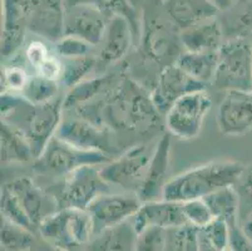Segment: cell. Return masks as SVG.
I'll use <instances>...</instances> for the list:
<instances>
[{
  "instance_id": "cell-1",
  "label": "cell",
  "mask_w": 252,
  "mask_h": 251,
  "mask_svg": "<svg viewBox=\"0 0 252 251\" xmlns=\"http://www.w3.org/2000/svg\"><path fill=\"white\" fill-rule=\"evenodd\" d=\"M73 112L111 131L137 135L155 132L162 114L156 107L152 96L129 78L117 82L116 87L104 94L100 101Z\"/></svg>"
},
{
  "instance_id": "cell-2",
  "label": "cell",
  "mask_w": 252,
  "mask_h": 251,
  "mask_svg": "<svg viewBox=\"0 0 252 251\" xmlns=\"http://www.w3.org/2000/svg\"><path fill=\"white\" fill-rule=\"evenodd\" d=\"M64 97L45 105H33L22 94L1 93V121L23 133L31 143L34 157L40 156L57 135L64 114Z\"/></svg>"
},
{
  "instance_id": "cell-3",
  "label": "cell",
  "mask_w": 252,
  "mask_h": 251,
  "mask_svg": "<svg viewBox=\"0 0 252 251\" xmlns=\"http://www.w3.org/2000/svg\"><path fill=\"white\" fill-rule=\"evenodd\" d=\"M246 166L237 161L215 160L177 175L166 183L163 199L186 202L205 199L220 188L236 186Z\"/></svg>"
},
{
  "instance_id": "cell-4",
  "label": "cell",
  "mask_w": 252,
  "mask_h": 251,
  "mask_svg": "<svg viewBox=\"0 0 252 251\" xmlns=\"http://www.w3.org/2000/svg\"><path fill=\"white\" fill-rule=\"evenodd\" d=\"M40 239L65 251H83L94 236V226L87 210L59 209L38 229Z\"/></svg>"
},
{
  "instance_id": "cell-5",
  "label": "cell",
  "mask_w": 252,
  "mask_h": 251,
  "mask_svg": "<svg viewBox=\"0 0 252 251\" xmlns=\"http://www.w3.org/2000/svg\"><path fill=\"white\" fill-rule=\"evenodd\" d=\"M112 160L102 152L86 151L54 136L44 151L34 160V172L45 177H67L83 166H103Z\"/></svg>"
},
{
  "instance_id": "cell-6",
  "label": "cell",
  "mask_w": 252,
  "mask_h": 251,
  "mask_svg": "<svg viewBox=\"0 0 252 251\" xmlns=\"http://www.w3.org/2000/svg\"><path fill=\"white\" fill-rule=\"evenodd\" d=\"M217 89L252 91V45L245 38L228 39L219 52L215 78Z\"/></svg>"
},
{
  "instance_id": "cell-7",
  "label": "cell",
  "mask_w": 252,
  "mask_h": 251,
  "mask_svg": "<svg viewBox=\"0 0 252 251\" xmlns=\"http://www.w3.org/2000/svg\"><path fill=\"white\" fill-rule=\"evenodd\" d=\"M155 144H136L100 166V172L111 186H118L128 192H138L152 160Z\"/></svg>"
},
{
  "instance_id": "cell-8",
  "label": "cell",
  "mask_w": 252,
  "mask_h": 251,
  "mask_svg": "<svg viewBox=\"0 0 252 251\" xmlns=\"http://www.w3.org/2000/svg\"><path fill=\"white\" fill-rule=\"evenodd\" d=\"M108 192L111 185L102 176L99 166L88 165L64 177L56 199L59 209L87 210L95 199Z\"/></svg>"
},
{
  "instance_id": "cell-9",
  "label": "cell",
  "mask_w": 252,
  "mask_h": 251,
  "mask_svg": "<svg viewBox=\"0 0 252 251\" xmlns=\"http://www.w3.org/2000/svg\"><path fill=\"white\" fill-rule=\"evenodd\" d=\"M211 108L212 100L206 89L183 96L164 113L168 133L185 141L198 137Z\"/></svg>"
},
{
  "instance_id": "cell-10",
  "label": "cell",
  "mask_w": 252,
  "mask_h": 251,
  "mask_svg": "<svg viewBox=\"0 0 252 251\" xmlns=\"http://www.w3.org/2000/svg\"><path fill=\"white\" fill-rule=\"evenodd\" d=\"M70 113L69 116L63 114L57 137L81 149L102 152L109 157L116 155L118 147L112 141L109 128L89 121L73 110H70Z\"/></svg>"
},
{
  "instance_id": "cell-11",
  "label": "cell",
  "mask_w": 252,
  "mask_h": 251,
  "mask_svg": "<svg viewBox=\"0 0 252 251\" xmlns=\"http://www.w3.org/2000/svg\"><path fill=\"white\" fill-rule=\"evenodd\" d=\"M141 206L142 201L136 193L108 192L95 199L87 211L93 221L95 235L132 218Z\"/></svg>"
},
{
  "instance_id": "cell-12",
  "label": "cell",
  "mask_w": 252,
  "mask_h": 251,
  "mask_svg": "<svg viewBox=\"0 0 252 251\" xmlns=\"http://www.w3.org/2000/svg\"><path fill=\"white\" fill-rule=\"evenodd\" d=\"M205 89L206 84L192 78L173 63L162 68L151 96L158 110L164 114L183 96Z\"/></svg>"
},
{
  "instance_id": "cell-13",
  "label": "cell",
  "mask_w": 252,
  "mask_h": 251,
  "mask_svg": "<svg viewBox=\"0 0 252 251\" xmlns=\"http://www.w3.org/2000/svg\"><path fill=\"white\" fill-rule=\"evenodd\" d=\"M109 18L91 4L65 5L64 36H72L88 41L97 48L104 36Z\"/></svg>"
},
{
  "instance_id": "cell-14",
  "label": "cell",
  "mask_w": 252,
  "mask_h": 251,
  "mask_svg": "<svg viewBox=\"0 0 252 251\" xmlns=\"http://www.w3.org/2000/svg\"><path fill=\"white\" fill-rule=\"evenodd\" d=\"M5 185L17 196L25 214L28 215L32 224L35 227L36 234L43 221L59 210L56 196L48 195L31 177H17Z\"/></svg>"
},
{
  "instance_id": "cell-15",
  "label": "cell",
  "mask_w": 252,
  "mask_h": 251,
  "mask_svg": "<svg viewBox=\"0 0 252 251\" xmlns=\"http://www.w3.org/2000/svg\"><path fill=\"white\" fill-rule=\"evenodd\" d=\"M217 126L224 136H241L252 130V91H228L217 109Z\"/></svg>"
},
{
  "instance_id": "cell-16",
  "label": "cell",
  "mask_w": 252,
  "mask_h": 251,
  "mask_svg": "<svg viewBox=\"0 0 252 251\" xmlns=\"http://www.w3.org/2000/svg\"><path fill=\"white\" fill-rule=\"evenodd\" d=\"M64 0H31L27 29L56 43L64 36Z\"/></svg>"
},
{
  "instance_id": "cell-17",
  "label": "cell",
  "mask_w": 252,
  "mask_h": 251,
  "mask_svg": "<svg viewBox=\"0 0 252 251\" xmlns=\"http://www.w3.org/2000/svg\"><path fill=\"white\" fill-rule=\"evenodd\" d=\"M136 36L129 22L116 15L108 20L102 41L98 45L97 67H108L122 61L133 45Z\"/></svg>"
},
{
  "instance_id": "cell-18",
  "label": "cell",
  "mask_w": 252,
  "mask_h": 251,
  "mask_svg": "<svg viewBox=\"0 0 252 251\" xmlns=\"http://www.w3.org/2000/svg\"><path fill=\"white\" fill-rule=\"evenodd\" d=\"M137 232L146 227L157 226L162 229H180L187 226L182 202L159 199L143 202L136 215L130 218Z\"/></svg>"
},
{
  "instance_id": "cell-19",
  "label": "cell",
  "mask_w": 252,
  "mask_h": 251,
  "mask_svg": "<svg viewBox=\"0 0 252 251\" xmlns=\"http://www.w3.org/2000/svg\"><path fill=\"white\" fill-rule=\"evenodd\" d=\"M171 160V133H163L156 142L155 152L137 196L143 202L163 199L167 172Z\"/></svg>"
},
{
  "instance_id": "cell-20",
  "label": "cell",
  "mask_w": 252,
  "mask_h": 251,
  "mask_svg": "<svg viewBox=\"0 0 252 251\" xmlns=\"http://www.w3.org/2000/svg\"><path fill=\"white\" fill-rule=\"evenodd\" d=\"M180 40L186 52H220L226 41L219 17L180 32Z\"/></svg>"
},
{
  "instance_id": "cell-21",
  "label": "cell",
  "mask_w": 252,
  "mask_h": 251,
  "mask_svg": "<svg viewBox=\"0 0 252 251\" xmlns=\"http://www.w3.org/2000/svg\"><path fill=\"white\" fill-rule=\"evenodd\" d=\"M164 9L180 32L220 14L210 0H164Z\"/></svg>"
},
{
  "instance_id": "cell-22",
  "label": "cell",
  "mask_w": 252,
  "mask_h": 251,
  "mask_svg": "<svg viewBox=\"0 0 252 251\" xmlns=\"http://www.w3.org/2000/svg\"><path fill=\"white\" fill-rule=\"evenodd\" d=\"M116 84V74H98L72 87L64 97V110H75L94 102L100 94H107Z\"/></svg>"
},
{
  "instance_id": "cell-23",
  "label": "cell",
  "mask_w": 252,
  "mask_h": 251,
  "mask_svg": "<svg viewBox=\"0 0 252 251\" xmlns=\"http://www.w3.org/2000/svg\"><path fill=\"white\" fill-rule=\"evenodd\" d=\"M137 235L129 218L95 234L83 251H134Z\"/></svg>"
},
{
  "instance_id": "cell-24",
  "label": "cell",
  "mask_w": 252,
  "mask_h": 251,
  "mask_svg": "<svg viewBox=\"0 0 252 251\" xmlns=\"http://www.w3.org/2000/svg\"><path fill=\"white\" fill-rule=\"evenodd\" d=\"M0 149L3 163H25L35 160L25 136L3 121L0 126Z\"/></svg>"
},
{
  "instance_id": "cell-25",
  "label": "cell",
  "mask_w": 252,
  "mask_h": 251,
  "mask_svg": "<svg viewBox=\"0 0 252 251\" xmlns=\"http://www.w3.org/2000/svg\"><path fill=\"white\" fill-rule=\"evenodd\" d=\"M175 64H177L183 72H186L198 82L207 84L215 78L217 64H219V52H186L183 50Z\"/></svg>"
},
{
  "instance_id": "cell-26",
  "label": "cell",
  "mask_w": 252,
  "mask_h": 251,
  "mask_svg": "<svg viewBox=\"0 0 252 251\" xmlns=\"http://www.w3.org/2000/svg\"><path fill=\"white\" fill-rule=\"evenodd\" d=\"M224 38H245L252 29V0H236L227 10L221 11L219 17Z\"/></svg>"
},
{
  "instance_id": "cell-27",
  "label": "cell",
  "mask_w": 252,
  "mask_h": 251,
  "mask_svg": "<svg viewBox=\"0 0 252 251\" xmlns=\"http://www.w3.org/2000/svg\"><path fill=\"white\" fill-rule=\"evenodd\" d=\"M64 4H91L102 10L109 19L116 15L125 17L133 29L136 40H141L142 13L132 5L129 0H64Z\"/></svg>"
},
{
  "instance_id": "cell-28",
  "label": "cell",
  "mask_w": 252,
  "mask_h": 251,
  "mask_svg": "<svg viewBox=\"0 0 252 251\" xmlns=\"http://www.w3.org/2000/svg\"><path fill=\"white\" fill-rule=\"evenodd\" d=\"M205 202L210 207L211 213L214 214L215 218H222L230 225L231 227L238 224V209H240V200H238L237 191L235 186L220 188L206 196Z\"/></svg>"
},
{
  "instance_id": "cell-29",
  "label": "cell",
  "mask_w": 252,
  "mask_h": 251,
  "mask_svg": "<svg viewBox=\"0 0 252 251\" xmlns=\"http://www.w3.org/2000/svg\"><path fill=\"white\" fill-rule=\"evenodd\" d=\"M36 232L1 217V251H32L36 245Z\"/></svg>"
},
{
  "instance_id": "cell-30",
  "label": "cell",
  "mask_w": 252,
  "mask_h": 251,
  "mask_svg": "<svg viewBox=\"0 0 252 251\" xmlns=\"http://www.w3.org/2000/svg\"><path fill=\"white\" fill-rule=\"evenodd\" d=\"M59 83L61 82L47 79L42 75L35 74L31 77L28 84L20 94L33 105H45L61 97Z\"/></svg>"
},
{
  "instance_id": "cell-31",
  "label": "cell",
  "mask_w": 252,
  "mask_h": 251,
  "mask_svg": "<svg viewBox=\"0 0 252 251\" xmlns=\"http://www.w3.org/2000/svg\"><path fill=\"white\" fill-rule=\"evenodd\" d=\"M62 61H63V75L61 83H63L68 88H72L82 80L87 79V75L93 72L97 67V57L93 54L79 57V58L62 59Z\"/></svg>"
},
{
  "instance_id": "cell-32",
  "label": "cell",
  "mask_w": 252,
  "mask_h": 251,
  "mask_svg": "<svg viewBox=\"0 0 252 251\" xmlns=\"http://www.w3.org/2000/svg\"><path fill=\"white\" fill-rule=\"evenodd\" d=\"M0 206H1V216L6 220L14 222V224L19 225V226L25 227V229L32 230V231L36 232L35 227L32 224L31 218L25 214L24 209L22 207L20 202L18 201L17 196H15L13 191L4 185L1 187V199H0Z\"/></svg>"
},
{
  "instance_id": "cell-33",
  "label": "cell",
  "mask_w": 252,
  "mask_h": 251,
  "mask_svg": "<svg viewBox=\"0 0 252 251\" xmlns=\"http://www.w3.org/2000/svg\"><path fill=\"white\" fill-rule=\"evenodd\" d=\"M200 239L217 250L231 249V226L222 218H214L200 230Z\"/></svg>"
},
{
  "instance_id": "cell-34",
  "label": "cell",
  "mask_w": 252,
  "mask_h": 251,
  "mask_svg": "<svg viewBox=\"0 0 252 251\" xmlns=\"http://www.w3.org/2000/svg\"><path fill=\"white\" fill-rule=\"evenodd\" d=\"M169 230L150 226L138 232L134 251H163L168 243Z\"/></svg>"
},
{
  "instance_id": "cell-35",
  "label": "cell",
  "mask_w": 252,
  "mask_h": 251,
  "mask_svg": "<svg viewBox=\"0 0 252 251\" xmlns=\"http://www.w3.org/2000/svg\"><path fill=\"white\" fill-rule=\"evenodd\" d=\"M182 205L187 224L194 229H203L215 218L214 214L211 213L210 207L207 206L203 199L189 200V201L182 202Z\"/></svg>"
},
{
  "instance_id": "cell-36",
  "label": "cell",
  "mask_w": 252,
  "mask_h": 251,
  "mask_svg": "<svg viewBox=\"0 0 252 251\" xmlns=\"http://www.w3.org/2000/svg\"><path fill=\"white\" fill-rule=\"evenodd\" d=\"M240 200L238 224L252 215V165L245 167L244 174L235 186Z\"/></svg>"
},
{
  "instance_id": "cell-37",
  "label": "cell",
  "mask_w": 252,
  "mask_h": 251,
  "mask_svg": "<svg viewBox=\"0 0 252 251\" xmlns=\"http://www.w3.org/2000/svg\"><path fill=\"white\" fill-rule=\"evenodd\" d=\"M94 48L88 41L72 36H63L56 41V50L62 59L86 57L92 54V50Z\"/></svg>"
},
{
  "instance_id": "cell-38",
  "label": "cell",
  "mask_w": 252,
  "mask_h": 251,
  "mask_svg": "<svg viewBox=\"0 0 252 251\" xmlns=\"http://www.w3.org/2000/svg\"><path fill=\"white\" fill-rule=\"evenodd\" d=\"M29 77L28 72L24 67L19 64L6 66L3 69V86L4 92L9 93L20 94L28 84Z\"/></svg>"
},
{
  "instance_id": "cell-39",
  "label": "cell",
  "mask_w": 252,
  "mask_h": 251,
  "mask_svg": "<svg viewBox=\"0 0 252 251\" xmlns=\"http://www.w3.org/2000/svg\"><path fill=\"white\" fill-rule=\"evenodd\" d=\"M35 74L42 75L50 80L61 82L63 75V61L56 55H49L38 68L35 69Z\"/></svg>"
},
{
  "instance_id": "cell-40",
  "label": "cell",
  "mask_w": 252,
  "mask_h": 251,
  "mask_svg": "<svg viewBox=\"0 0 252 251\" xmlns=\"http://www.w3.org/2000/svg\"><path fill=\"white\" fill-rule=\"evenodd\" d=\"M49 50L42 40H32L25 48V58L35 71L49 57Z\"/></svg>"
},
{
  "instance_id": "cell-41",
  "label": "cell",
  "mask_w": 252,
  "mask_h": 251,
  "mask_svg": "<svg viewBox=\"0 0 252 251\" xmlns=\"http://www.w3.org/2000/svg\"><path fill=\"white\" fill-rule=\"evenodd\" d=\"M231 250L252 251V240L244 234L240 225L231 227Z\"/></svg>"
},
{
  "instance_id": "cell-42",
  "label": "cell",
  "mask_w": 252,
  "mask_h": 251,
  "mask_svg": "<svg viewBox=\"0 0 252 251\" xmlns=\"http://www.w3.org/2000/svg\"><path fill=\"white\" fill-rule=\"evenodd\" d=\"M183 251H201L200 230L194 227L185 226L183 232Z\"/></svg>"
},
{
  "instance_id": "cell-43",
  "label": "cell",
  "mask_w": 252,
  "mask_h": 251,
  "mask_svg": "<svg viewBox=\"0 0 252 251\" xmlns=\"http://www.w3.org/2000/svg\"><path fill=\"white\" fill-rule=\"evenodd\" d=\"M183 232H185V226L169 230L168 243L163 251H183Z\"/></svg>"
},
{
  "instance_id": "cell-44",
  "label": "cell",
  "mask_w": 252,
  "mask_h": 251,
  "mask_svg": "<svg viewBox=\"0 0 252 251\" xmlns=\"http://www.w3.org/2000/svg\"><path fill=\"white\" fill-rule=\"evenodd\" d=\"M210 1L219 9L220 13L230 9L236 3V0H210Z\"/></svg>"
},
{
  "instance_id": "cell-45",
  "label": "cell",
  "mask_w": 252,
  "mask_h": 251,
  "mask_svg": "<svg viewBox=\"0 0 252 251\" xmlns=\"http://www.w3.org/2000/svg\"><path fill=\"white\" fill-rule=\"evenodd\" d=\"M240 227H241L242 231H244V234L246 235L247 238L250 240H252V215L249 216L246 220L242 221L241 224H240Z\"/></svg>"
},
{
  "instance_id": "cell-46",
  "label": "cell",
  "mask_w": 252,
  "mask_h": 251,
  "mask_svg": "<svg viewBox=\"0 0 252 251\" xmlns=\"http://www.w3.org/2000/svg\"><path fill=\"white\" fill-rule=\"evenodd\" d=\"M33 251H65V250H62V249L56 248V246L50 245V244H48L47 241L43 240L42 243H36L35 248L33 249Z\"/></svg>"
},
{
  "instance_id": "cell-47",
  "label": "cell",
  "mask_w": 252,
  "mask_h": 251,
  "mask_svg": "<svg viewBox=\"0 0 252 251\" xmlns=\"http://www.w3.org/2000/svg\"><path fill=\"white\" fill-rule=\"evenodd\" d=\"M200 244H201V251H232L231 249H228V250H217V249H214L212 246L208 245V244L203 243L201 239H200Z\"/></svg>"
},
{
  "instance_id": "cell-48",
  "label": "cell",
  "mask_w": 252,
  "mask_h": 251,
  "mask_svg": "<svg viewBox=\"0 0 252 251\" xmlns=\"http://www.w3.org/2000/svg\"><path fill=\"white\" fill-rule=\"evenodd\" d=\"M132 5L137 9V10L141 11L142 8H143V4H144V0H129Z\"/></svg>"
},
{
  "instance_id": "cell-49",
  "label": "cell",
  "mask_w": 252,
  "mask_h": 251,
  "mask_svg": "<svg viewBox=\"0 0 252 251\" xmlns=\"http://www.w3.org/2000/svg\"><path fill=\"white\" fill-rule=\"evenodd\" d=\"M32 251H33V250H32Z\"/></svg>"
}]
</instances>
